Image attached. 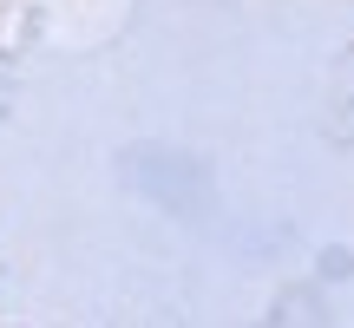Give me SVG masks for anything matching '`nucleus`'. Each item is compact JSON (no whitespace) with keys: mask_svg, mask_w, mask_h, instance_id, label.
I'll list each match as a JSON object with an SVG mask.
<instances>
[]
</instances>
